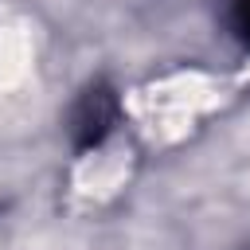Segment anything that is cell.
Wrapping results in <instances>:
<instances>
[{"instance_id": "1", "label": "cell", "mask_w": 250, "mask_h": 250, "mask_svg": "<svg viewBox=\"0 0 250 250\" xmlns=\"http://www.w3.org/2000/svg\"><path fill=\"white\" fill-rule=\"evenodd\" d=\"M113 121H117V94H113L109 86H90V90L78 98L74 113H70L74 148H78V152H86V148L102 145V141H105V133L113 129Z\"/></svg>"}, {"instance_id": "2", "label": "cell", "mask_w": 250, "mask_h": 250, "mask_svg": "<svg viewBox=\"0 0 250 250\" xmlns=\"http://www.w3.org/2000/svg\"><path fill=\"white\" fill-rule=\"evenodd\" d=\"M238 27H242L246 39H250V0H238Z\"/></svg>"}]
</instances>
